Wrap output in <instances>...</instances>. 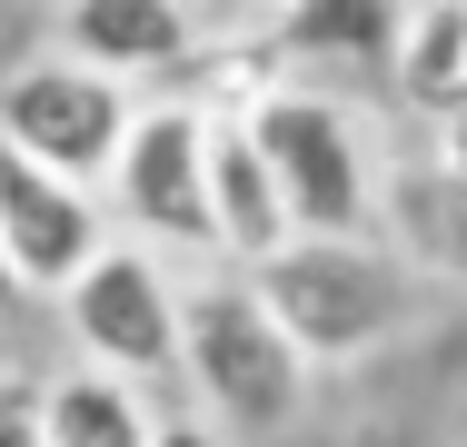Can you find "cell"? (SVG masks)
<instances>
[{
    "label": "cell",
    "instance_id": "16",
    "mask_svg": "<svg viewBox=\"0 0 467 447\" xmlns=\"http://www.w3.org/2000/svg\"><path fill=\"white\" fill-rule=\"evenodd\" d=\"M10 298H20V288H10V268H0V308H10Z\"/></svg>",
    "mask_w": 467,
    "mask_h": 447
},
{
    "label": "cell",
    "instance_id": "6",
    "mask_svg": "<svg viewBox=\"0 0 467 447\" xmlns=\"http://www.w3.org/2000/svg\"><path fill=\"white\" fill-rule=\"evenodd\" d=\"M130 99L140 89L90 70V60H20L10 80H0V150H20V160H40V170L60 179H90L109 170V150H119V130H130Z\"/></svg>",
    "mask_w": 467,
    "mask_h": 447
},
{
    "label": "cell",
    "instance_id": "5",
    "mask_svg": "<svg viewBox=\"0 0 467 447\" xmlns=\"http://www.w3.org/2000/svg\"><path fill=\"white\" fill-rule=\"evenodd\" d=\"M199 140H209V109L160 89V99H130V130L109 150V209L140 249H199L209 259V189H199Z\"/></svg>",
    "mask_w": 467,
    "mask_h": 447
},
{
    "label": "cell",
    "instance_id": "9",
    "mask_svg": "<svg viewBox=\"0 0 467 447\" xmlns=\"http://www.w3.org/2000/svg\"><path fill=\"white\" fill-rule=\"evenodd\" d=\"M60 40H70V60L140 89V80H170L199 50V10L189 0H60Z\"/></svg>",
    "mask_w": 467,
    "mask_h": 447
},
{
    "label": "cell",
    "instance_id": "14",
    "mask_svg": "<svg viewBox=\"0 0 467 447\" xmlns=\"http://www.w3.org/2000/svg\"><path fill=\"white\" fill-rule=\"evenodd\" d=\"M0 447H40V378L0 368Z\"/></svg>",
    "mask_w": 467,
    "mask_h": 447
},
{
    "label": "cell",
    "instance_id": "11",
    "mask_svg": "<svg viewBox=\"0 0 467 447\" xmlns=\"http://www.w3.org/2000/svg\"><path fill=\"white\" fill-rule=\"evenodd\" d=\"M388 70H398V89H408V109L458 120L467 109V0H418V10H398Z\"/></svg>",
    "mask_w": 467,
    "mask_h": 447
},
{
    "label": "cell",
    "instance_id": "1",
    "mask_svg": "<svg viewBox=\"0 0 467 447\" xmlns=\"http://www.w3.org/2000/svg\"><path fill=\"white\" fill-rule=\"evenodd\" d=\"M249 288L269 298V318L298 338V358H308V368L378 358L408 318H418V288H408L398 249H378V229H358V239L288 229L279 249L249 268Z\"/></svg>",
    "mask_w": 467,
    "mask_h": 447
},
{
    "label": "cell",
    "instance_id": "2",
    "mask_svg": "<svg viewBox=\"0 0 467 447\" xmlns=\"http://www.w3.org/2000/svg\"><path fill=\"white\" fill-rule=\"evenodd\" d=\"M170 378L199 388L209 428H288L308 408V358L249 288V268L180 288V368Z\"/></svg>",
    "mask_w": 467,
    "mask_h": 447
},
{
    "label": "cell",
    "instance_id": "3",
    "mask_svg": "<svg viewBox=\"0 0 467 447\" xmlns=\"http://www.w3.org/2000/svg\"><path fill=\"white\" fill-rule=\"evenodd\" d=\"M239 130L259 140V160L288 199V229H318V239H358L378 229V150L368 130L328 99V89H288L269 80L259 99H239Z\"/></svg>",
    "mask_w": 467,
    "mask_h": 447
},
{
    "label": "cell",
    "instance_id": "7",
    "mask_svg": "<svg viewBox=\"0 0 467 447\" xmlns=\"http://www.w3.org/2000/svg\"><path fill=\"white\" fill-rule=\"evenodd\" d=\"M109 239V209H99L90 179H60L20 150H0V268L20 298H60V278Z\"/></svg>",
    "mask_w": 467,
    "mask_h": 447
},
{
    "label": "cell",
    "instance_id": "8",
    "mask_svg": "<svg viewBox=\"0 0 467 447\" xmlns=\"http://www.w3.org/2000/svg\"><path fill=\"white\" fill-rule=\"evenodd\" d=\"M199 189H209V259L259 268L288 239V199H279V179H269V160H259V140L239 130V109H209Z\"/></svg>",
    "mask_w": 467,
    "mask_h": 447
},
{
    "label": "cell",
    "instance_id": "13",
    "mask_svg": "<svg viewBox=\"0 0 467 447\" xmlns=\"http://www.w3.org/2000/svg\"><path fill=\"white\" fill-rule=\"evenodd\" d=\"M378 219L418 249L428 268H448V278H467V179L438 160V170H398L378 179Z\"/></svg>",
    "mask_w": 467,
    "mask_h": 447
},
{
    "label": "cell",
    "instance_id": "10",
    "mask_svg": "<svg viewBox=\"0 0 467 447\" xmlns=\"http://www.w3.org/2000/svg\"><path fill=\"white\" fill-rule=\"evenodd\" d=\"M150 428H160L150 388L140 378H109L90 358L40 388V447H150Z\"/></svg>",
    "mask_w": 467,
    "mask_h": 447
},
{
    "label": "cell",
    "instance_id": "12",
    "mask_svg": "<svg viewBox=\"0 0 467 447\" xmlns=\"http://www.w3.org/2000/svg\"><path fill=\"white\" fill-rule=\"evenodd\" d=\"M259 40L279 60H388L398 0H279Z\"/></svg>",
    "mask_w": 467,
    "mask_h": 447
},
{
    "label": "cell",
    "instance_id": "4",
    "mask_svg": "<svg viewBox=\"0 0 467 447\" xmlns=\"http://www.w3.org/2000/svg\"><path fill=\"white\" fill-rule=\"evenodd\" d=\"M60 318H70V348L90 368H109V378L150 388V378L180 368V278L140 239H99L90 259L60 278Z\"/></svg>",
    "mask_w": 467,
    "mask_h": 447
},
{
    "label": "cell",
    "instance_id": "15",
    "mask_svg": "<svg viewBox=\"0 0 467 447\" xmlns=\"http://www.w3.org/2000/svg\"><path fill=\"white\" fill-rule=\"evenodd\" d=\"M150 447H229V438H219V428H199V418H160Z\"/></svg>",
    "mask_w": 467,
    "mask_h": 447
}]
</instances>
